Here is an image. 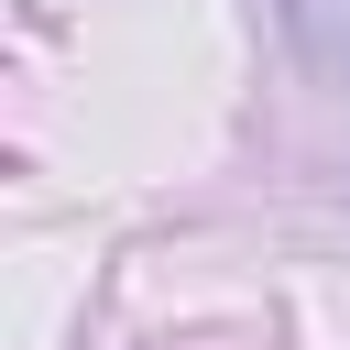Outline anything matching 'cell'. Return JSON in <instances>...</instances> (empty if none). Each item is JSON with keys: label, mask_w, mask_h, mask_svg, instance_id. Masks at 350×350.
Listing matches in <instances>:
<instances>
[{"label": "cell", "mask_w": 350, "mask_h": 350, "mask_svg": "<svg viewBox=\"0 0 350 350\" xmlns=\"http://www.w3.org/2000/svg\"><path fill=\"white\" fill-rule=\"evenodd\" d=\"M295 44H306L328 77H350V0H295Z\"/></svg>", "instance_id": "1"}]
</instances>
